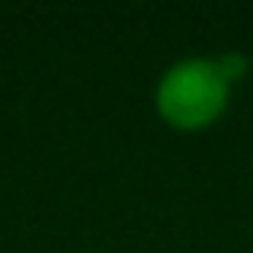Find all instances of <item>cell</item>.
<instances>
[{"label":"cell","mask_w":253,"mask_h":253,"mask_svg":"<svg viewBox=\"0 0 253 253\" xmlns=\"http://www.w3.org/2000/svg\"><path fill=\"white\" fill-rule=\"evenodd\" d=\"M247 71V58L228 51L218 58L176 61L157 84V112L179 131H199L224 112L234 84Z\"/></svg>","instance_id":"6da1fadb"}]
</instances>
